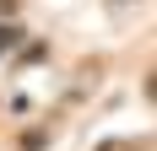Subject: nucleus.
<instances>
[{
  "instance_id": "f257e3e1",
  "label": "nucleus",
  "mask_w": 157,
  "mask_h": 151,
  "mask_svg": "<svg viewBox=\"0 0 157 151\" xmlns=\"http://www.w3.org/2000/svg\"><path fill=\"white\" fill-rule=\"evenodd\" d=\"M22 43V27H0V49H16Z\"/></svg>"
},
{
  "instance_id": "f03ea898",
  "label": "nucleus",
  "mask_w": 157,
  "mask_h": 151,
  "mask_svg": "<svg viewBox=\"0 0 157 151\" xmlns=\"http://www.w3.org/2000/svg\"><path fill=\"white\" fill-rule=\"evenodd\" d=\"M11 6H16V0H0V11H11Z\"/></svg>"
}]
</instances>
